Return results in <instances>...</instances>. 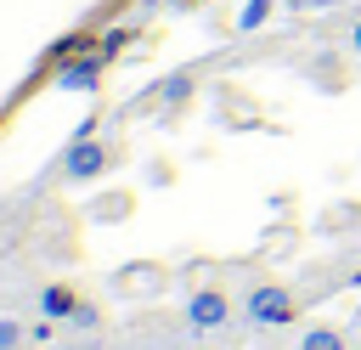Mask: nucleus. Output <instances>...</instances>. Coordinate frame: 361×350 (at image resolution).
<instances>
[{"label": "nucleus", "instance_id": "f257e3e1", "mask_svg": "<svg viewBox=\"0 0 361 350\" xmlns=\"http://www.w3.org/2000/svg\"><path fill=\"white\" fill-rule=\"evenodd\" d=\"M293 294L282 288V282H254L248 294H243V316H248V327H288L293 322Z\"/></svg>", "mask_w": 361, "mask_h": 350}, {"label": "nucleus", "instance_id": "f03ea898", "mask_svg": "<svg viewBox=\"0 0 361 350\" xmlns=\"http://www.w3.org/2000/svg\"><path fill=\"white\" fill-rule=\"evenodd\" d=\"M180 310H186V333H197V339H203V333H220V327L231 322V299H226V288H192Z\"/></svg>", "mask_w": 361, "mask_h": 350}, {"label": "nucleus", "instance_id": "7ed1b4c3", "mask_svg": "<svg viewBox=\"0 0 361 350\" xmlns=\"http://www.w3.org/2000/svg\"><path fill=\"white\" fill-rule=\"evenodd\" d=\"M102 169H107V147H102L96 135L68 141V152H62V181H96Z\"/></svg>", "mask_w": 361, "mask_h": 350}, {"label": "nucleus", "instance_id": "20e7f679", "mask_svg": "<svg viewBox=\"0 0 361 350\" xmlns=\"http://www.w3.org/2000/svg\"><path fill=\"white\" fill-rule=\"evenodd\" d=\"M73 310H79V294H73L68 282L39 288V316H51V322H73Z\"/></svg>", "mask_w": 361, "mask_h": 350}, {"label": "nucleus", "instance_id": "39448f33", "mask_svg": "<svg viewBox=\"0 0 361 350\" xmlns=\"http://www.w3.org/2000/svg\"><path fill=\"white\" fill-rule=\"evenodd\" d=\"M96 79H102V62L85 56V62H68V68L56 73V90H96Z\"/></svg>", "mask_w": 361, "mask_h": 350}, {"label": "nucleus", "instance_id": "423d86ee", "mask_svg": "<svg viewBox=\"0 0 361 350\" xmlns=\"http://www.w3.org/2000/svg\"><path fill=\"white\" fill-rule=\"evenodd\" d=\"M293 350H350V344H344V333H338V327L316 322V327H305V333H299V344H293Z\"/></svg>", "mask_w": 361, "mask_h": 350}, {"label": "nucleus", "instance_id": "0eeeda50", "mask_svg": "<svg viewBox=\"0 0 361 350\" xmlns=\"http://www.w3.org/2000/svg\"><path fill=\"white\" fill-rule=\"evenodd\" d=\"M152 96H158V102H169V107H180V102L192 96V79H186V73H175V79H164Z\"/></svg>", "mask_w": 361, "mask_h": 350}, {"label": "nucleus", "instance_id": "6e6552de", "mask_svg": "<svg viewBox=\"0 0 361 350\" xmlns=\"http://www.w3.org/2000/svg\"><path fill=\"white\" fill-rule=\"evenodd\" d=\"M28 344V327L17 316H0V350H23Z\"/></svg>", "mask_w": 361, "mask_h": 350}, {"label": "nucleus", "instance_id": "1a4fd4ad", "mask_svg": "<svg viewBox=\"0 0 361 350\" xmlns=\"http://www.w3.org/2000/svg\"><path fill=\"white\" fill-rule=\"evenodd\" d=\"M265 17H271V0H248V6H243V17H237V34H248V28H259Z\"/></svg>", "mask_w": 361, "mask_h": 350}, {"label": "nucleus", "instance_id": "9d476101", "mask_svg": "<svg viewBox=\"0 0 361 350\" xmlns=\"http://www.w3.org/2000/svg\"><path fill=\"white\" fill-rule=\"evenodd\" d=\"M73 327H96V305H85V299H79V310H73Z\"/></svg>", "mask_w": 361, "mask_h": 350}, {"label": "nucleus", "instance_id": "9b49d317", "mask_svg": "<svg viewBox=\"0 0 361 350\" xmlns=\"http://www.w3.org/2000/svg\"><path fill=\"white\" fill-rule=\"evenodd\" d=\"M350 51L361 56V23H350Z\"/></svg>", "mask_w": 361, "mask_h": 350}, {"label": "nucleus", "instance_id": "f8f14e48", "mask_svg": "<svg viewBox=\"0 0 361 350\" xmlns=\"http://www.w3.org/2000/svg\"><path fill=\"white\" fill-rule=\"evenodd\" d=\"M169 6H192V0H169Z\"/></svg>", "mask_w": 361, "mask_h": 350}]
</instances>
